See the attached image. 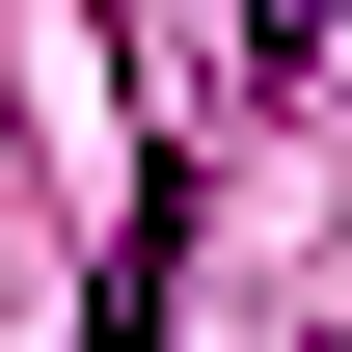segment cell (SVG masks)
Returning a JSON list of instances; mask_svg holds the SVG:
<instances>
[{"instance_id":"6da1fadb","label":"cell","mask_w":352,"mask_h":352,"mask_svg":"<svg viewBox=\"0 0 352 352\" xmlns=\"http://www.w3.org/2000/svg\"><path fill=\"white\" fill-rule=\"evenodd\" d=\"M163 271H190V163H135V217H109V271H82V352H163Z\"/></svg>"}]
</instances>
